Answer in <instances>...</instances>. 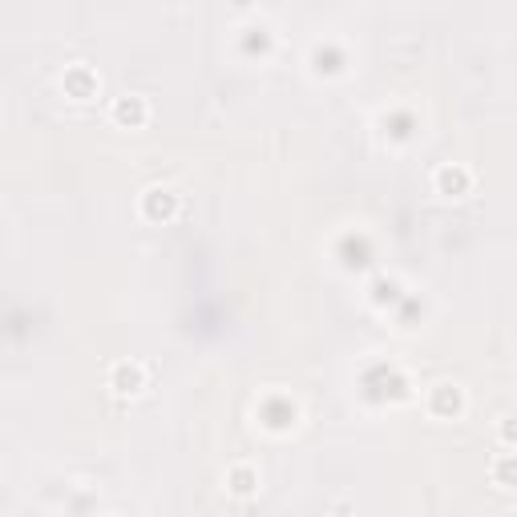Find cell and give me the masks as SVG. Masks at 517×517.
Instances as JSON below:
<instances>
[{
  "mask_svg": "<svg viewBox=\"0 0 517 517\" xmlns=\"http://www.w3.org/2000/svg\"><path fill=\"white\" fill-rule=\"evenodd\" d=\"M114 117H117V122H134V126H142V122H146V105H142L138 97L117 101V105H114Z\"/></svg>",
  "mask_w": 517,
  "mask_h": 517,
  "instance_id": "cell-3",
  "label": "cell"
},
{
  "mask_svg": "<svg viewBox=\"0 0 517 517\" xmlns=\"http://www.w3.org/2000/svg\"><path fill=\"white\" fill-rule=\"evenodd\" d=\"M142 384H146L142 364H114V372H110V388L117 396H134V392H142Z\"/></svg>",
  "mask_w": 517,
  "mask_h": 517,
  "instance_id": "cell-1",
  "label": "cell"
},
{
  "mask_svg": "<svg viewBox=\"0 0 517 517\" xmlns=\"http://www.w3.org/2000/svg\"><path fill=\"white\" fill-rule=\"evenodd\" d=\"M235 489L239 493H251L255 485H251V473H247V469H235Z\"/></svg>",
  "mask_w": 517,
  "mask_h": 517,
  "instance_id": "cell-4",
  "label": "cell"
},
{
  "mask_svg": "<svg viewBox=\"0 0 517 517\" xmlns=\"http://www.w3.org/2000/svg\"><path fill=\"white\" fill-rule=\"evenodd\" d=\"M437 186L444 190V194H461V190H469V170H461V166H444L441 174H437Z\"/></svg>",
  "mask_w": 517,
  "mask_h": 517,
  "instance_id": "cell-2",
  "label": "cell"
}]
</instances>
